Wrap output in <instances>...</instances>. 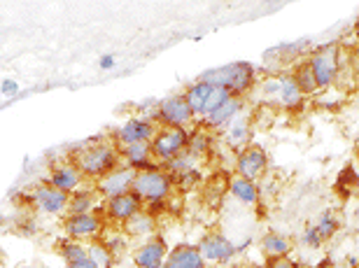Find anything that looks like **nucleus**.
Listing matches in <instances>:
<instances>
[{
  "mask_svg": "<svg viewBox=\"0 0 359 268\" xmlns=\"http://www.w3.org/2000/svg\"><path fill=\"white\" fill-rule=\"evenodd\" d=\"M262 91L266 96H280V77H266L262 82Z\"/></svg>",
  "mask_w": 359,
  "mask_h": 268,
  "instance_id": "obj_36",
  "label": "nucleus"
},
{
  "mask_svg": "<svg viewBox=\"0 0 359 268\" xmlns=\"http://www.w3.org/2000/svg\"><path fill=\"white\" fill-rule=\"evenodd\" d=\"M168 252L170 250H168L166 241H163L159 234H154V236H149L142 245L135 248L133 264H135V268H163Z\"/></svg>",
  "mask_w": 359,
  "mask_h": 268,
  "instance_id": "obj_12",
  "label": "nucleus"
},
{
  "mask_svg": "<svg viewBox=\"0 0 359 268\" xmlns=\"http://www.w3.org/2000/svg\"><path fill=\"white\" fill-rule=\"evenodd\" d=\"M152 119L156 121V126H166V128H189V124L196 119V114L191 112V107L187 105V100L182 93H173V96L161 98L154 107Z\"/></svg>",
  "mask_w": 359,
  "mask_h": 268,
  "instance_id": "obj_6",
  "label": "nucleus"
},
{
  "mask_svg": "<svg viewBox=\"0 0 359 268\" xmlns=\"http://www.w3.org/2000/svg\"><path fill=\"white\" fill-rule=\"evenodd\" d=\"M173 175L159 166V168H152V170H140L135 173V180H133V187L131 192L135 194L142 206H166L170 201V194H173Z\"/></svg>",
  "mask_w": 359,
  "mask_h": 268,
  "instance_id": "obj_3",
  "label": "nucleus"
},
{
  "mask_svg": "<svg viewBox=\"0 0 359 268\" xmlns=\"http://www.w3.org/2000/svg\"><path fill=\"white\" fill-rule=\"evenodd\" d=\"M301 243H304L306 248H311V250H320L322 245H325V241L320 238L318 229H315V227H306L304 236H301Z\"/></svg>",
  "mask_w": 359,
  "mask_h": 268,
  "instance_id": "obj_34",
  "label": "nucleus"
},
{
  "mask_svg": "<svg viewBox=\"0 0 359 268\" xmlns=\"http://www.w3.org/2000/svg\"><path fill=\"white\" fill-rule=\"evenodd\" d=\"M280 103L287 112H301L306 107V96L292 75H280Z\"/></svg>",
  "mask_w": 359,
  "mask_h": 268,
  "instance_id": "obj_21",
  "label": "nucleus"
},
{
  "mask_svg": "<svg viewBox=\"0 0 359 268\" xmlns=\"http://www.w3.org/2000/svg\"><path fill=\"white\" fill-rule=\"evenodd\" d=\"M229 140H231L233 147H241L250 140V121L248 119H236L231 126H229Z\"/></svg>",
  "mask_w": 359,
  "mask_h": 268,
  "instance_id": "obj_31",
  "label": "nucleus"
},
{
  "mask_svg": "<svg viewBox=\"0 0 359 268\" xmlns=\"http://www.w3.org/2000/svg\"><path fill=\"white\" fill-rule=\"evenodd\" d=\"M269 173V154L259 145H245L238 154H236V175L259 182Z\"/></svg>",
  "mask_w": 359,
  "mask_h": 268,
  "instance_id": "obj_10",
  "label": "nucleus"
},
{
  "mask_svg": "<svg viewBox=\"0 0 359 268\" xmlns=\"http://www.w3.org/2000/svg\"><path fill=\"white\" fill-rule=\"evenodd\" d=\"M348 266L350 268H357L359 266V259L357 257H348Z\"/></svg>",
  "mask_w": 359,
  "mask_h": 268,
  "instance_id": "obj_41",
  "label": "nucleus"
},
{
  "mask_svg": "<svg viewBox=\"0 0 359 268\" xmlns=\"http://www.w3.org/2000/svg\"><path fill=\"white\" fill-rule=\"evenodd\" d=\"M133 180H135V170L126 168V166L121 163L119 168H114L112 173H107L105 177H100L93 189L98 192V196L103 201H110L114 196H121V194L131 192Z\"/></svg>",
  "mask_w": 359,
  "mask_h": 268,
  "instance_id": "obj_11",
  "label": "nucleus"
},
{
  "mask_svg": "<svg viewBox=\"0 0 359 268\" xmlns=\"http://www.w3.org/2000/svg\"><path fill=\"white\" fill-rule=\"evenodd\" d=\"M212 93V86L208 84V82H201V79H196V82H191L189 86L184 89V100H187V105L191 107V112L196 114V117H201V112H203V105H205V100L208 96Z\"/></svg>",
  "mask_w": 359,
  "mask_h": 268,
  "instance_id": "obj_22",
  "label": "nucleus"
},
{
  "mask_svg": "<svg viewBox=\"0 0 359 268\" xmlns=\"http://www.w3.org/2000/svg\"><path fill=\"white\" fill-rule=\"evenodd\" d=\"M105 229L103 213H84V215H68L63 220V231L70 241H96L100 231Z\"/></svg>",
  "mask_w": 359,
  "mask_h": 268,
  "instance_id": "obj_9",
  "label": "nucleus"
},
{
  "mask_svg": "<svg viewBox=\"0 0 359 268\" xmlns=\"http://www.w3.org/2000/svg\"><path fill=\"white\" fill-rule=\"evenodd\" d=\"M68 268H96V264L91 262V259H80V262H73V264H68Z\"/></svg>",
  "mask_w": 359,
  "mask_h": 268,
  "instance_id": "obj_40",
  "label": "nucleus"
},
{
  "mask_svg": "<svg viewBox=\"0 0 359 268\" xmlns=\"http://www.w3.org/2000/svg\"><path fill=\"white\" fill-rule=\"evenodd\" d=\"M245 110V98H231L229 103H224L219 107V110H215L210 117H205L203 119V124L208 126V128H224V126H231L236 119L241 117V112Z\"/></svg>",
  "mask_w": 359,
  "mask_h": 268,
  "instance_id": "obj_18",
  "label": "nucleus"
},
{
  "mask_svg": "<svg viewBox=\"0 0 359 268\" xmlns=\"http://www.w3.org/2000/svg\"><path fill=\"white\" fill-rule=\"evenodd\" d=\"M205 259L201 257L196 245L191 243H180L168 252L166 264L163 268H205Z\"/></svg>",
  "mask_w": 359,
  "mask_h": 268,
  "instance_id": "obj_17",
  "label": "nucleus"
},
{
  "mask_svg": "<svg viewBox=\"0 0 359 268\" xmlns=\"http://www.w3.org/2000/svg\"><path fill=\"white\" fill-rule=\"evenodd\" d=\"M212 149V138L208 135L205 131H194L189 133V145H187V152L194 159H203L208 156V152Z\"/></svg>",
  "mask_w": 359,
  "mask_h": 268,
  "instance_id": "obj_29",
  "label": "nucleus"
},
{
  "mask_svg": "<svg viewBox=\"0 0 359 268\" xmlns=\"http://www.w3.org/2000/svg\"><path fill=\"white\" fill-rule=\"evenodd\" d=\"M98 66H100V68H103V70H112V68H114V56H110V54L100 56Z\"/></svg>",
  "mask_w": 359,
  "mask_h": 268,
  "instance_id": "obj_38",
  "label": "nucleus"
},
{
  "mask_svg": "<svg viewBox=\"0 0 359 268\" xmlns=\"http://www.w3.org/2000/svg\"><path fill=\"white\" fill-rule=\"evenodd\" d=\"M201 82H208L210 86H224L233 93L236 98H245L250 91L255 89L259 72L248 61H236L222 68H210L198 75Z\"/></svg>",
  "mask_w": 359,
  "mask_h": 268,
  "instance_id": "obj_2",
  "label": "nucleus"
},
{
  "mask_svg": "<svg viewBox=\"0 0 359 268\" xmlns=\"http://www.w3.org/2000/svg\"><path fill=\"white\" fill-rule=\"evenodd\" d=\"M315 229H318V234L322 241H329V238H334L336 234H339V229H341V220L336 217L334 210H325V213L320 215V220L318 224H315Z\"/></svg>",
  "mask_w": 359,
  "mask_h": 268,
  "instance_id": "obj_28",
  "label": "nucleus"
},
{
  "mask_svg": "<svg viewBox=\"0 0 359 268\" xmlns=\"http://www.w3.org/2000/svg\"><path fill=\"white\" fill-rule=\"evenodd\" d=\"M159 131L154 119L149 117H131L126 119L124 124H119L117 128L112 131V142L117 147H128V145H135V142H152L154 133Z\"/></svg>",
  "mask_w": 359,
  "mask_h": 268,
  "instance_id": "obj_8",
  "label": "nucleus"
},
{
  "mask_svg": "<svg viewBox=\"0 0 359 268\" xmlns=\"http://www.w3.org/2000/svg\"><path fill=\"white\" fill-rule=\"evenodd\" d=\"M73 163L80 168V173L84 177L96 180L98 182V180L105 177L107 173L119 168L121 154H119L117 145L110 142V140H103V142L91 140V145H82V147L75 152Z\"/></svg>",
  "mask_w": 359,
  "mask_h": 268,
  "instance_id": "obj_1",
  "label": "nucleus"
},
{
  "mask_svg": "<svg viewBox=\"0 0 359 268\" xmlns=\"http://www.w3.org/2000/svg\"><path fill=\"white\" fill-rule=\"evenodd\" d=\"M121 229H124L131 238L154 236V231H156V220L147 213V210H140V213H138V215H133L131 220H128Z\"/></svg>",
  "mask_w": 359,
  "mask_h": 268,
  "instance_id": "obj_23",
  "label": "nucleus"
},
{
  "mask_svg": "<svg viewBox=\"0 0 359 268\" xmlns=\"http://www.w3.org/2000/svg\"><path fill=\"white\" fill-rule=\"evenodd\" d=\"M196 248L201 252V257L205 259V264H215V266H224L236 259V243L229 236H224L222 231H208L198 238Z\"/></svg>",
  "mask_w": 359,
  "mask_h": 268,
  "instance_id": "obj_7",
  "label": "nucleus"
},
{
  "mask_svg": "<svg viewBox=\"0 0 359 268\" xmlns=\"http://www.w3.org/2000/svg\"><path fill=\"white\" fill-rule=\"evenodd\" d=\"M252 241H255L252 236H245L241 243H236V252H238V255H243V252H245V250L250 248V245H252Z\"/></svg>",
  "mask_w": 359,
  "mask_h": 268,
  "instance_id": "obj_39",
  "label": "nucleus"
},
{
  "mask_svg": "<svg viewBox=\"0 0 359 268\" xmlns=\"http://www.w3.org/2000/svg\"><path fill=\"white\" fill-rule=\"evenodd\" d=\"M196 161L198 159H194L189 152H182L180 156H175L173 161H168L163 168H166L170 175H180V173H184V170H191V168H196Z\"/></svg>",
  "mask_w": 359,
  "mask_h": 268,
  "instance_id": "obj_32",
  "label": "nucleus"
},
{
  "mask_svg": "<svg viewBox=\"0 0 359 268\" xmlns=\"http://www.w3.org/2000/svg\"><path fill=\"white\" fill-rule=\"evenodd\" d=\"M292 77H294V82L299 84V89H301V93H304L306 98L308 96H318V93H320L318 79H315L311 66H308V61L297 63L294 70H292Z\"/></svg>",
  "mask_w": 359,
  "mask_h": 268,
  "instance_id": "obj_25",
  "label": "nucleus"
},
{
  "mask_svg": "<svg viewBox=\"0 0 359 268\" xmlns=\"http://www.w3.org/2000/svg\"><path fill=\"white\" fill-rule=\"evenodd\" d=\"M231 98H233V93L229 91V89H224V86H212V93H210V96H208V100H205L203 112H201V119L210 117V114H212L215 110H219V107L224 105V103H229Z\"/></svg>",
  "mask_w": 359,
  "mask_h": 268,
  "instance_id": "obj_30",
  "label": "nucleus"
},
{
  "mask_svg": "<svg viewBox=\"0 0 359 268\" xmlns=\"http://www.w3.org/2000/svg\"><path fill=\"white\" fill-rule=\"evenodd\" d=\"M308 66H311L315 79H318L320 91H327L339 82L341 75V47L336 45H325L313 49L308 56Z\"/></svg>",
  "mask_w": 359,
  "mask_h": 268,
  "instance_id": "obj_4",
  "label": "nucleus"
},
{
  "mask_svg": "<svg viewBox=\"0 0 359 268\" xmlns=\"http://www.w3.org/2000/svg\"><path fill=\"white\" fill-rule=\"evenodd\" d=\"M0 93H3V96H17L19 84L14 82V79H5V82H0Z\"/></svg>",
  "mask_w": 359,
  "mask_h": 268,
  "instance_id": "obj_37",
  "label": "nucleus"
},
{
  "mask_svg": "<svg viewBox=\"0 0 359 268\" xmlns=\"http://www.w3.org/2000/svg\"><path fill=\"white\" fill-rule=\"evenodd\" d=\"M357 217H359V210H357Z\"/></svg>",
  "mask_w": 359,
  "mask_h": 268,
  "instance_id": "obj_43",
  "label": "nucleus"
},
{
  "mask_svg": "<svg viewBox=\"0 0 359 268\" xmlns=\"http://www.w3.org/2000/svg\"><path fill=\"white\" fill-rule=\"evenodd\" d=\"M357 268H359V266H357Z\"/></svg>",
  "mask_w": 359,
  "mask_h": 268,
  "instance_id": "obj_44",
  "label": "nucleus"
},
{
  "mask_svg": "<svg viewBox=\"0 0 359 268\" xmlns=\"http://www.w3.org/2000/svg\"><path fill=\"white\" fill-rule=\"evenodd\" d=\"M56 250H59V255L66 259V264L80 262V259H87L89 257V250L84 248V243L70 241V238H61L59 245H56Z\"/></svg>",
  "mask_w": 359,
  "mask_h": 268,
  "instance_id": "obj_26",
  "label": "nucleus"
},
{
  "mask_svg": "<svg viewBox=\"0 0 359 268\" xmlns=\"http://www.w3.org/2000/svg\"><path fill=\"white\" fill-rule=\"evenodd\" d=\"M82 182H84V175L73 161L54 163L52 170H49V177H47V185H52L54 189H59L63 194H68V196L75 192H80Z\"/></svg>",
  "mask_w": 359,
  "mask_h": 268,
  "instance_id": "obj_13",
  "label": "nucleus"
},
{
  "mask_svg": "<svg viewBox=\"0 0 359 268\" xmlns=\"http://www.w3.org/2000/svg\"><path fill=\"white\" fill-rule=\"evenodd\" d=\"M201 170L198 168H191V170H184V173H180V175H173V185H177L180 189H191V187H196L201 182Z\"/></svg>",
  "mask_w": 359,
  "mask_h": 268,
  "instance_id": "obj_33",
  "label": "nucleus"
},
{
  "mask_svg": "<svg viewBox=\"0 0 359 268\" xmlns=\"http://www.w3.org/2000/svg\"><path fill=\"white\" fill-rule=\"evenodd\" d=\"M142 210V203L135 199L133 192L128 194H121V196H114L110 201H105V220L112 222V224H119V227H124V224L131 220L133 215H138Z\"/></svg>",
  "mask_w": 359,
  "mask_h": 268,
  "instance_id": "obj_15",
  "label": "nucleus"
},
{
  "mask_svg": "<svg viewBox=\"0 0 359 268\" xmlns=\"http://www.w3.org/2000/svg\"><path fill=\"white\" fill-rule=\"evenodd\" d=\"M229 194H231V196L238 203H243V206H248V208L259 206V201H262L259 185L252 182V180L238 177V175H233L231 180H229Z\"/></svg>",
  "mask_w": 359,
  "mask_h": 268,
  "instance_id": "obj_19",
  "label": "nucleus"
},
{
  "mask_svg": "<svg viewBox=\"0 0 359 268\" xmlns=\"http://www.w3.org/2000/svg\"><path fill=\"white\" fill-rule=\"evenodd\" d=\"M121 154V163L126 166V168H131L135 173L140 170H152V168H159L161 163L154 161L152 156V147H149V142H135V145H128V147H121L119 149Z\"/></svg>",
  "mask_w": 359,
  "mask_h": 268,
  "instance_id": "obj_16",
  "label": "nucleus"
},
{
  "mask_svg": "<svg viewBox=\"0 0 359 268\" xmlns=\"http://www.w3.org/2000/svg\"><path fill=\"white\" fill-rule=\"evenodd\" d=\"M89 259L93 264H96V268H112L114 266V255L110 252V248L105 245V241H91L89 243Z\"/></svg>",
  "mask_w": 359,
  "mask_h": 268,
  "instance_id": "obj_27",
  "label": "nucleus"
},
{
  "mask_svg": "<svg viewBox=\"0 0 359 268\" xmlns=\"http://www.w3.org/2000/svg\"><path fill=\"white\" fill-rule=\"evenodd\" d=\"M262 268H301V264L292 257H283V259H266V264Z\"/></svg>",
  "mask_w": 359,
  "mask_h": 268,
  "instance_id": "obj_35",
  "label": "nucleus"
},
{
  "mask_svg": "<svg viewBox=\"0 0 359 268\" xmlns=\"http://www.w3.org/2000/svg\"><path fill=\"white\" fill-rule=\"evenodd\" d=\"M98 192L96 189H80L75 194H70L68 199V215H84V213H96V203H98Z\"/></svg>",
  "mask_w": 359,
  "mask_h": 268,
  "instance_id": "obj_24",
  "label": "nucleus"
},
{
  "mask_svg": "<svg viewBox=\"0 0 359 268\" xmlns=\"http://www.w3.org/2000/svg\"><path fill=\"white\" fill-rule=\"evenodd\" d=\"M187 145H189V128L159 126V131L154 133L149 147H152L154 161L166 166L168 161H173L175 156L182 154V152H187Z\"/></svg>",
  "mask_w": 359,
  "mask_h": 268,
  "instance_id": "obj_5",
  "label": "nucleus"
},
{
  "mask_svg": "<svg viewBox=\"0 0 359 268\" xmlns=\"http://www.w3.org/2000/svg\"><path fill=\"white\" fill-rule=\"evenodd\" d=\"M68 194L54 189L52 185L42 182L31 192V203L45 215H61L68 210Z\"/></svg>",
  "mask_w": 359,
  "mask_h": 268,
  "instance_id": "obj_14",
  "label": "nucleus"
},
{
  "mask_svg": "<svg viewBox=\"0 0 359 268\" xmlns=\"http://www.w3.org/2000/svg\"><path fill=\"white\" fill-rule=\"evenodd\" d=\"M259 250L266 259H283V257H292L294 243H292V238L276 234V231H269V234L262 236Z\"/></svg>",
  "mask_w": 359,
  "mask_h": 268,
  "instance_id": "obj_20",
  "label": "nucleus"
},
{
  "mask_svg": "<svg viewBox=\"0 0 359 268\" xmlns=\"http://www.w3.org/2000/svg\"><path fill=\"white\" fill-rule=\"evenodd\" d=\"M353 33H355V40L359 42V19L355 21V28H353Z\"/></svg>",
  "mask_w": 359,
  "mask_h": 268,
  "instance_id": "obj_42",
  "label": "nucleus"
}]
</instances>
